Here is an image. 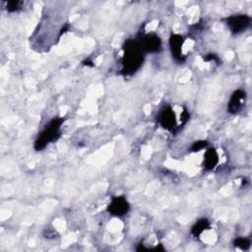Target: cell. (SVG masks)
Here are the masks:
<instances>
[{"instance_id": "7c38bea8", "label": "cell", "mask_w": 252, "mask_h": 252, "mask_svg": "<svg viewBox=\"0 0 252 252\" xmlns=\"http://www.w3.org/2000/svg\"><path fill=\"white\" fill-rule=\"evenodd\" d=\"M6 4V9L8 12H16V11H19L22 6L24 5V2L22 1H8V2H5Z\"/></svg>"}, {"instance_id": "5bb4252c", "label": "cell", "mask_w": 252, "mask_h": 252, "mask_svg": "<svg viewBox=\"0 0 252 252\" xmlns=\"http://www.w3.org/2000/svg\"><path fill=\"white\" fill-rule=\"evenodd\" d=\"M206 61H215V62H218L219 61V58L216 54H208L206 56V58H204Z\"/></svg>"}, {"instance_id": "8992f818", "label": "cell", "mask_w": 252, "mask_h": 252, "mask_svg": "<svg viewBox=\"0 0 252 252\" xmlns=\"http://www.w3.org/2000/svg\"><path fill=\"white\" fill-rule=\"evenodd\" d=\"M158 123L159 125L167 130V131H173L174 128L176 127V116H175V112L172 110L171 106L166 105L164 106L159 114H158Z\"/></svg>"}, {"instance_id": "277c9868", "label": "cell", "mask_w": 252, "mask_h": 252, "mask_svg": "<svg viewBox=\"0 0 252 252\" xmlns=\"http://www.w3.org/2000/svg\"><path fill=\"white\" fill-rule=\"evenodd\" d=\"M251 19L247 15H233L226 19V25L233 33L244 32L250 25Z\"/></svg>"}, {"instance_id": "8fae6325", "label": "cell", "mask_w": 252, "mask_h": 252, "mask_svg": "<svg viewBox=\"0 0 252 252\" xmlns=\"http://www.w3.org/2000/svg\"><path fill=\"white\" fill-rule=\"evenodd\" d=\"M234 246L241 249V250H248L251 246V241L249 238L246 237H237L234 240Z\"/></svg>"}, {"instance_id": "ba28073f", "label": "cell", "mask_w": 252, "mask_h": 252, "mask_svg": "<svg viewBox=\"0 0 252 252\" xmlns=\"http://www.w3.org/2000/svg\"><path fill=\"white\" fill-rule=\"evenodd\" d=\"M183 43H184V37L182 35L177 33L171 34L169 38V46H170L172 57L177 62H183L185 60V57L182 54Z\"/></svg>"}, {"instance_id": "9c48e42d", "label": "cell", "mask_w": 252, "mask_h": 252, "mask_svg": "<svg viewBox=\"0 0 252 252\" xmlns=\"http://www.w3.org/2000/svg\"><path fill=\"white\" fill-rule=\"evenodd\" d=\"M219 163V155L216 149H207L204 156V167L206 170H213Z\"/></svg>"}, {"instance_id": "6da1fadb", "label": "cell", "mask_w": 252, "mask_h": 252, "mask_svg": "<svg viewBox=\"0 0 252 252\" xmlns=\"http://www.w3.org/2000/svg\"><path fill=\"white\" fill-rule=\"evenodd\" d=\"M122 57V73L124 75H132L136 73L143 64L144 51L139 41L128 39L123 44Z\"/></svg>"}, {"instance_id": "4fadbf2b", "label": "cell", "mask_w": 252, "mask_h": 252, "mask_svg": "<svg viewBox=\"0 0 252 252\" xmlns=\"http://www.w3.org/2000/svg\"><path fill=\"white\" fill-rule=\"evenodd\" d=\"M208 146V142L206 140H200V141H196L193 143V145L190 148L191 152H199L201 150L206 149Z\"/></svg>"}, {"instance_id": "9a60e30c", "label": "cell", "mask_w": 252, "mask_h": 252, "mask_svg": "<svg viewBox=\"0 0 252 252\" xmlns=\"http://www.w3.org/2000/svg\"><path fill=\"white\" fill-rule=\"evenodd\" d=\"M189 116H190V115H189L188 111L185 109V110L183 111V113L181 114V117H180V118H181V121H182V123H183V124L187 122V120L189 119Z\"/></svg>"}, {"instance_id": "5b68a950", "label": "cell", "mask_w": 252, "mask_h": 252, "mask_svg": "<svg viewBox=\"0 0 252 252\" xmlns=\"http://www.w3.org/2000/svg\"><path fill=\"white\" fill-rule=\"evenodd\" d=\"M144 52L156 53L158 52L161 48V40L159 36L156 33H147L144 34L139 41Z\"/></svg>"}, {"instance_id": "7a4b0ae2", "label": "cell", "mask_w": 252, "mask_h": 252, "mask_svg": "<svg viewBox=\"0 0 252 252\" xmlns=\"http://www.w3.org/2000/svg\"><path fill=\"white\" fill-rule=\"evenodd\" d=\"M64 123L63 117H54L44 127V129L38 134L34 141V149L40 151L44 149L48 144L56 141L60 137V128Z\"/></svg>"}, {"instance_id": "3957f363", "label": "cell", "mask_w": 252, "mask_h": 252, "mask_svg": "<svg viewBox=\"0 0 252 252\" xmlns=\"http://www.w3.org/2000/svg\"><path fill=\"white\" fill-rule=\"evenodd\" d=\"M130 205L124 196H114L107 207L109 214L115 217H122L129 212Z\"/></svg>"}, {"instance_id": "30bf717a", "label": "cell", "mask_w": 252, "mask_h": 252, "mask_svg": "<svg viewBox=\"0 0 252 252\" xmlns=\"http://www.w3.org/2000/svg\"><path fill=\"white\" fill-rule=\"evenodd\" d=\"M210 227H211L210 221L207 219H201L192 226L191 233L193 236L199 237L205 230L209 229Z\"/></svg>"}, {"instance_id": "52a82bcc", "label": "cell", "mask_w": 252, "mask_h": 252, "mask_svg": "<svg viewBox=\"0 0 252 252\" xmlns=\"http://www.w3.org/2000/svg\"><path fill=\"white\" fill-rule=\"evenodd\" d=\"M246 101V93L243 90H236L232 93L228 104L227 111L231 114H236L240 112Z\"/></svg>"}]
</instances>
